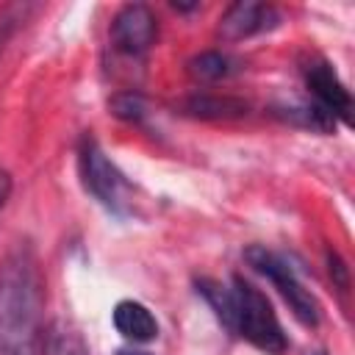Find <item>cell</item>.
<instances>
[{
  "label": "cell",
  "instance_id": "cell-12",
  "mask_svg": "<svg viewBox=\"0 0 355 355\" xmlns=\"http://www.w3.org/2000/svg\"><path fill=\"white\" fill-rule=\"evenodd\" d=\"M239 72V61L222 50H205L189 61V75L202 83H216Z\"/></svg>",
  "mask_w": 355,
  "mask_h": 355
},
{
  "label": "cell",
  "instance_id": "cell-1",
  "mask_svg": "<svg viewBox=\"0 0 355 355\" xmlns=\"http://www.w3.org/2000/svg\"><path fill=\"white\" fill-rule=\"evenodd\" d=\"M44 275L36 250L17 241L0 263V355H39Z\"/></svg>",
  "mask_w": 355,
  "mask_h": 355
},
{
  "label": "cell",
  "instance_id": "cell-2",
  "mask_svg": "<svg viewBox=\"0 0 355 355\" xmlns=\"http://www.w3.org/2000/svg\"><path fill=\"white\" fill-rule=\"evenodd\" d=\"M197 294L211 305L214 316L222 322L225 330L244 338L255 349L266 355H286L288 352V336L266 300L261 288H255L244 277H233L230 283L214 280V277H197L194 280Z\"/></svg>",
  "mask_w": 355,
  "mask_h": 355
},
{
  "label": "cell",
  "instance_id": "cell-18",
  "mask_svg": "<svg viewBox=\"0 0 355 355\" xmlns=\"http://www.w3.org/2000/svg\"><path fill=\"white\" fill-rule=\"evenodd\" d=\"M305 355H327V349H322V347H313V349H308Z\"/></svg>",
  "mask_w": 355,
  "mask_h": 355
},
{
  "label": "cell",
  "instance_id": "cell-11",
  "mask_svg": "<svg viewBox=\"0 0 355 355\" xmlns=\"http://www.w3.org/2000/svg\"><path fill=\"white\" fill-rule=\"evenodd\" d=\"M275 116L283 119V122H288V125H294V128H305V130H313V133H333L336 130V119L322 105H316L313 100L277 105L275 108Z\"/></svg>",
  "mask_w": 355,
  "mask_h": 355
},
{
  "label": "cell",
  "instance_id": "cell-6",
  "mask_svg": "<svg viewBox=\"0 0 355 355\" xmlns=\"http://www.w3.org/2000/svg\"><path fill=\"white\" fill-rule=\"evenodd\" d=\"M158 36V19L150 6L128 3L111 19V44L128 58H141Z\"/></svg>",
  "mask_w": 355,
  "mask_h": 355
},
{
  "label": "cell",
  "instance_id": "cell-10",
  "mask_svg": "<svg viewBox=\"0 0 355 355\" xmlns=\"http://www.w3.org/2000/svg\"><path fill=\"white\" fill-rule=\"evenodd\" d=\"M39 355H89V347L75 324L55 319L42 330Z\"/></svg>",
  "mask_w": 355,
  "mask_h": 355
},
{
  "label": "cell",
  "instance_id": "cell-7",
  "mask_svg": "<svg viewBox=\"0 0 355 355\" xmlns=\"http://www.w3.org/2000/svg\"><path fill=\"white\" fill-rule=\"evenodd\" d=\"M280 25V11L269 3H252V0H239L233 3L222 19H219V36L225 42H241L258 33H266Z\"/></svg>",
  "mask_w": 355,
  "mask_h": 355
},
{
  "label": "cell",
  "instance_id": "cell-16",
  "mask_svg": "<svg viewBox=\"0 0 355 355\" xmlns=\"http://www.w3.org/2000/svg\"><path fill=\"white\" fill-rule=\"evenodd\" d=\"M8 194H11V175L6 169H0V214H3V208L8 202Z\"/></svg>",
  "mask_w": 355,
  "mask_h": 355
},
{
  "label": "cell",
  "instance_id": "cell-14",
  "mask_svg": "<svg viewBox=\"0 0 355 355\" xmlns=\"http://www.w3.org/2000/svg\"><path fill=\"white\" fill-rule=\"evenodd\" d=\"M25 11H28V6H6V8H0V53H3L6 42H8V36L17 31V22L25 17Z\"/></svg>",
  "mask_w": 355,
  "mask_h": 355
},
{
  "label": "cell",
  "instance_id": "cell-17",
  "mask_svg": "<svg viewBox=\"0 0 355 355\" xmlns=\"http://www.w3.org/2000/svg\"><path fill=\"white\" fill-rule=\"evenodd\" d=\"M116 355H150V352H144V349H133V347H125V349H119Z\"/></svg>",
  "mask_w": 355,
  "mask_h": 355
},
{
  "label": "cell",
  "instance_id": "cell-13",
  "mask_svg": "<svg viewBox=\"0 0 355 355\" xmlns=\"http://www.w3.org/2000/svg\"><path fill=\"white\" fill-rule=\"evenodd\" d=\"M111 114L125 122H141L147 116V100L139 92H119L111 97Z\"/></svg>",
  "mask_w": 355,
  "mask_h": 355
},
{
  "label": "cell",
  "instance_id": "cell-15",
  "mask_svg": "<svg viewBox=\"0 0 355 355\" xmlns=\"http://www.w3.org/2000/svg\"><path fill=\"white\" fill-rule=\"evenodd\" d=\"M327 269H330L333 283H336L341 291H347V286H349V269H347V263L338 258V252H327Z\"/></svg>",
  "mask_w": 355,
  "mask_h": 355
},
{
  "label": "cell",
  "instance_id": "cell-5",
  "mask_svg": "<svg viewBox=\"0 0 355 355\" xmlns=\"http://www.w3.org/2000/svg\"><path fill=\"white\" fill-rule=\"evenodd\" d=\"M300 72L305 80V89L311 92L313 103L322 105L336 122L349 125L352 122V97L333 64L319 53H305L300 61Z\"/></svg>",
  "mask_w": 355,
  "mask_h": 355
},
{
  "label": "cell",
  "instance_id": "cell-4",
  "mask_svg": "<svg viewBox=\"0 0 355 355\" xmlns=\"http://www.w3.org/2000/svg\"><path fill=\"white\" fill-rule=\"evenodd\" d=\"M244 261L275 286V291L283 297V302L288 305L291 316L300 324H305V327H316L319 324V319H322L319 300L311 294V288H305V283L300 280L294 266L280 252H275V250H269L263 244H250L244 250Z\"/></svg>",
  "mask_w": 355,
  "mask_h": 355
},
{
  "label": "cell",
  "instance_id": "cell-3",
  "mask_svg": "<svg viewBox=\"0 0 355 355\" xmlns=\"http://www.w3.org/2000/svg\"><path fill=\"white\" fill-rule=\"evenodd\" d=\"M78 175L86 189L108 214L125 219L136 211V191L133 183L125 178V172L105 155L100 141L86 133L78 144Z\"/></svg>",
  "mask_w": 355,
  "mask_h": 355
},
{
  "label": "cell",
  "instance_id": "cell-8",
  "mask_svg": "<svg viewBox=\"0 0 355 355\" xmlns=\"http://www.w3.org/2000/svg\"><path fill=\"white\" fill-rule=\"evenodd\" d=\"M111 322L116 333L130 344H147L158 338V319L139 300H119L111 311Z\"/></svg>",
  "mask_w": 355,
  "mask_h": 355
},
{
  "label": "cell",
  "instance_id": "cell-9",
  "mask_svg": "<svg viewBox=\"0 0 355 355\" xmlns=\"http://www.w3.org/2000/svg\"><path fill=\"white\" fill-rule=\"evenodd\" d=\"M183 114L189 116H197V119H230V116H241L247 114V103L239 100V97H222V94H208V92H200V94H191L180 103Z\"/></svg>",
  "mask_w": 355,
  "mask_h": 355
}]
</instances>
